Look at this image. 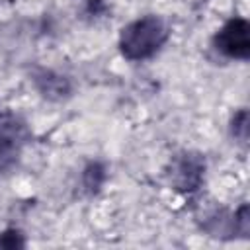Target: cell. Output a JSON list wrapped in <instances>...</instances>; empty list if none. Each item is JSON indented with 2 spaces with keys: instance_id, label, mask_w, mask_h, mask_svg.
<instances>
[{
  "instance_id": "obj_1",
  "label": "cell",
  "mask_w": 250,
  "mask_h": 250,
  "mask_svg": "<svg viewBox=\"0 0 250 250\" xmlns=\"http://www.w3.org/2000/svg\"><path fill=\"white\" fill-rule=\"evenodd\" d=\"M168 39L166 23L156 16H145L123 27L119 37L121 53L129 61H143L152 57Z\"/></svg>"
},
{
  "instance_id": "obj_2",
  "label": "cell",
  "mask_w": 250,
  "mask_h": 250,
  "mask_svg": "<svg viewBox=\"0 0 250 250\" xmlns=\"http://www.w3.org/2000/svg\"><path fill=\"white\" fill-rule=\"evenodd\" d=\"M217 49L230 57L246 61L250 57V25L242 18H232L223 25V29L215 35Z\"/></svg>"
},
{
  "instance_id": "obj_3",
  "label": "cell",
  "mask_w": 250,
  "mask_h": 250,
  "mask_svg": "<svg viewBox=\"0 0 250 250\" xmlns=\"http://www.w3.org/2000/svg\"><path fill=\"white\" fill-rule=\"evenodd\" d=\"M203 170H205V162H203V158L199 154L184 152V154H178L174 158L170 180L176 186V189L193 191L201 184Z\"/></svg>"
},
{
  "instance_id": "obj_4",
  "label": "cell",
  "mask_w": 250,
  "mask_h": 250,
  "mask_svg": "<svg viewBox=\"0 0 250 250\" xmlns=\"http://www.w3.org/2000/svg\"><path fill=\"white\" fill-rule=\"evenodd\" d=\"M21 141H23V127H21V123H18L10 115L2 117L0 119V160L12 158L18 152Z\"/></svg>"
},
{
  "instance_id": "obj_5",
  "label": "cell",
  "mask_w": 250,
  "mask_h": 250,
  "mask_svg": "<svg viewBox=\"0 0 250 250\" xmlns=\"http://www.w3.org/2000/svg\"><path fill=\"white\" fill-rule=\"evenodd\" d=\"M0 246L2 248H16V246H23L21 234L18 230H8L0 236Z\"/></svg>"
},
{
  "instance_id": "obj_6",
  "label": "cell",
  "mask_w": 250,
  "mask_h": 250,
  "mask_svg": "<svg viewBox=\"0 0 250 250\" xmlns=\"http://www.w3.org/2000/svg\"><path fill=\"white\" fill-rule=\"evenodd\" d=\"M232 131H234L236 137L246 139V111L244 109L238 115H234V119H232Z\"/></svg>"
}]
</instances>
